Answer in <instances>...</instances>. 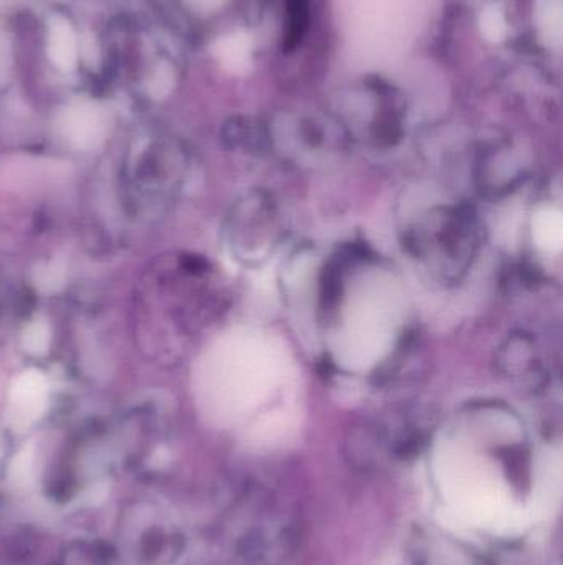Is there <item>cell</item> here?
<instances>
[{"mask_svg":"<svg viewBox=\"0 0 563 565\" xmlns=\"http://www.w3.org/2000/svg\"><path fill=\"white\" fill-rule=\"evenodd\" d=\"M485 230L481 215L473 205H438L406 228L403 247L433 279L456 285L478 259Z\"/></svg>","mask_w":563,"mask_h":565,"instance_id":"cell-1","label":"cell"},{"mask_svg":"<svg viewBox=\"0 0 563 565\" xmlns=\"http://www.w3.org/2000/svg\"><path fill=\"white\" fill-rule=\"evenodd\" d=\"M288 235V221L276 197L258 189L241 197L227 224L228 246L238 262L260 266L268 262Z\"/></svg>","mask_w":563,"mask_h":565,"instance_id":"cell-2","label":"cell"},{"mask_svg":"<svg viewBox=\"0 0 563 565\" xmlns=\"http://www.w3.org/2000/svg\"><path fill=\"white\" fill-rule=\"evenodd\" d=\"M126 544L145 565H168L176 561L183 539L154 511L135 513L126 526Z\"/></svg>","mask_w":563,"mask_h":565,"instance_id":"cell-3","label":"cell"},{"mask_svg":"<svg viewBox=\"0 0 563 565\" xmlns=\"http://www.w3.org/2000/svg\"><path fill=\"white\" fill-rule=\"evenodd\" d=\"M533 341L524 336H512L501 351L499 364L508 376L530 377L539 371L536 351Z\"/></svg>","mask_w":563,"mask_h":565,"instance_id":"cell-4","label":"cell"},{"mask_svg":"<svg viewBox=\"0 0 563 565\" xmlns=\"http://www.w3.org/2000/svg\"><path fill=\"white\" fill-rule=\"evenodd\" d=\"M310 27V0H286L283 50L295 52Z\"/></svg>","mask_w":563,"mask_h":565,"instance_id":"cell-5","label":"cell"},{"mask_svg":"<svg viewBox=\"0 0 563 565\" xmlns=\"http://www.w3.org/2000/svg\"><path fill=\"white\" fill-rule=\"evenodd\" d=\"M50 55L63 68H72L76 59V42L72 27L65 21L55 18L50 27Z\"/></svg>","mask_w":563,"mask_h":565,"instance_id":"cell-6","label":"cell"}]
</instances>
